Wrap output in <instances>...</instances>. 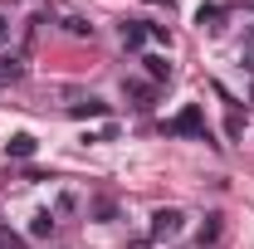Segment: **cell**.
<instances>
[{"mask_svg":"<svg viewBox=\"0 0 254 249\" xmlns=\"http://www.w3.org/2000/svg\"><path fill=\"white\" fill-rule=\"evenodd\" d=\"M181 230H186V215H181L176 205H166V210L152 215V240H157V245H161V240H176Z\"/></svg>","mask_w":254,"mask_h":249,"instance_id":"obj_1","label":"cell"},{"mask_svg":"<svg viewBox=\"0 0 254 249\" xmlns=\"http://www.w3.org/2000/svg\"><path fill=\"white\" fill-rule=\"evenodd\" d=\"M166 132H171V137H205V118H200V108L190 103L186 113H176V118L166 123Z\"/></svg>","mask_w":254,"mask_h":249,"instance_id":"obj_2","label":"cell"},{"mask_svg":"<svg viewBox=\"0 0 254 249\" xmlns=\"http://www.w3.org/2000/svg\"><path fill=\"white\" fill-rule=\"evenodd\" d=\"M123 98L137 108V113H152V108H157V88L142 83V78H123Z\"/></svg>","mask_w":254,"mask_h":249,"instance_id":"obj_3","label":"cell"},{"mask_svg":"<svg viewBox=\"0 0 254 249\" xmlns=\"http://www.w3.org/2000/svg\"><path fill=\"white\" fill-rule=\"evenodd\" d=\"M123 44L127 49H147V44H152V39H147V20H123Z\"/></svg>","mask_w":254,"mask_h":249,"instance_id":"obj_4","label":"cell"},{"mask_svg":"<svg viewBox=\"0 0 254 249\" xmlns=\"http://www.w3.org/2000/svg\"><path fill=\"white\" fill-rule=\"evenodd\" d=\"M195 25L210 30V34H220L225 30V10H220V5H200V10H195Z\"/></svg>","mask_w":254,"mask_h":249,"instance_id":"obj_5","label":"cell"},{"mask_svg":"<svg viewBox=\"0 0 254 249\" xmlns=\"http://www.w3.org/2000/svg\"><path fill=\"white\" fill-rule=\"evenodd\" d=\"M5 156H15V161H30V156H34V137H30V132H15V137L5 142Z\"/></svg>","mask_w":254,"mask_h":249,"instance_id":"obj_6","label":"cell"},{"mask_svg":"<svg viewBox=\"0 0 254 249\" xmlns=\"http://www.w3.org/2000/svg\"><path fill=\"white\" fill-rule=\"evenodd\" d=\"M68 113H73V118H103L108 103H103V98H78V103H68Z\"/></svg>","mask_w":254,"mask_h":249,"instance_id":"obj_7","label":"cell"},{"mask_svg":"<svg viewBox=\"0 0 254 249\" xmlns=\"http://www.w3.org/2000/svg\"><path fill=\"white\" fill-rule=\"evenodd\" d=\"M59 25H64V34H68V39H93V25H88L83 15H64Z\"/></svg>","mask_w":254,"mask_h":249,"instance_id":"obj_8","label":"cell"},{"mask_svg":"<svg viewBox=\"0 0 254 249\" xmlns=\"http://www.w3.org/2000/svg\"><path fill=\"white\" fill-rule=\"evenodd\" d=\"M54 225H59V220H54V210H34L30 235H34V240H49V235H54Z\"/></svg>","mask_w":254,"mask_h":249,"instance_id":"obj_9","label":"cell"},{"mask_svg":"<svg viewBox=\"0 0 254 249\" xmlns=\"http://www.w3.org/2000/svg\"><path fill=\"white\" fill-rule=\"evenodd\" d=\"M147 73H152V83H171V63H166V54H147Z\"/></svg>","mask_w":254,"mask_h":249,"instance_id":"obj_10","label":"cell"},{"mask_svg":"<svg viewBox=\"0 0 254 249\" xmlns=\"http://www.w3.org/2000/svg\"><path fill=\"white\" fill-rule=\"evenodd\" d=\"M0 68H5V83H20L25 78V63L20 59H0Z\"/></svg>","mask_w":254,"mask_h":249,"instance_id":"obj_11","label":"cell"},{"mask_svg":"<svg viewBox=\"0 0 254 249\" xmlns=\"http://www.w3.org/2000/svg\"><path fill=\"white\" fill-rule=\"evenodd\" d=\"M0 249H30V245H25V235H15V230L0 225Z\"/></svg>","mask_w":254,"mask_h":249,"instance_id":"obj_12","label":"cell"},{"mask_svg":"<svg viewBox=\"0 0 254 249\" xmlns=\"http://www.w3.org/2000/svg\"><path fill=\"white\" fill-rule=\"evenodd\" d=\"M215 240H220V215H210L205 230H200V245H215Z\"/></svg>","mask_w":254,"mask_h":249,"instance_id":"obj_13","label":"cell"},{"mask_svg":"<svg viewBox=\"0 0 254 249\" xmlns=\"http://www.w3.org/2000/svg\"><path fill=\"white\" fill-rule=\"evenodd\" d=\"M225 132H230V137H240V132H245V113H240V108H230V118H225Z\"/></svg>","mask_w":254,"mask_h":249,"instance_id":"obj_14","label":"cell"},{"mask_svg":"<svg viewBox=\"0 0 254 249\" xmlns=\"http://www.w3.org/2000/svg\"><path fill=\"white\" fill-rule=\"evenodd\" d=\"M73 210H78V200H73V195H59V205H54V220H59V215H73Z\"/></svg>","mask_w":254,"mask_h":249,"instance_id":"obj_15","label":"cell"},{"mask_svg":"<svg viewBox=\"0 0 254 249\" xmlns=\"http://www.w3.org/2000/svg\"><path fill=\"white\" fill-rule=\"evenodd\" d=\"M10 30H15V25H10V20H5V15H0V49H5V44H10Z\"/></svg>","mask_w":254,"mask_h":249,"instance_id":"obj_16","label":"cell"},{"mask_svg":"<svg viewBox=\"0 0 254 249\" xmlns=\"http://www.w3.org/2000/svg\"><path fill=\"white\" fill-rule=\"evenodd\" d=\"M147 5H152V10H166V15H171V0H147Z\"/></svg>","mask_w":254,"mask_h":249,"instance_id":"obj_17","label":"cell"},{"mask_svg":"<svg viewBox=\"0 0 254 249\" xmlns=\"http://www.w3.org/2000/svg\"><path fill=\"white\" fill-rule=\"evenodd\" d=\"M127 249H152V240H132V245H127Z\"/></svg>","mask_w":254,"mask_h":249,"instance_id":"obj_18","label":"cell"},{"mask_svg":"<svg viewBox=\"0 0 254 249\" xmlns=\"http://www.w3.org/2000/svg\"><path fill=\"white\" fill-rule=\"evenodd\" d=\"M245 54H254V30H250V39H245Z\"/></svg>","mask_w":254,"mask_h":249,"instance_id":"obj_19","label":"cell"},{"mask_svg":"<svg viewBox=\"0 0 254 249\" xmlns=\"http://www.w3.org/2000/svg\"><path fill=\"white\" fill-rule=\"evenodd\" d=\"M245 68H250V73H254V54H245Z\"/></svg>","mask_w":254,"mask_h":249,"instance_id":"obj_20","label":"cell"},{"mask_svg":"<svg viewBox=\"0 0 254 249\" xmlns=\"http://www.w3.org/2000/svg\"><path fill=\"white\" fill-rule=\"evenodd\" d=\"M0 88H5V68H0Z\"/></svg>","mask_w":254,"mask_h":249,"instance_id":"obj_21","label":"cell"},{"mask_svg":"<svg viewBox=\"0 0 254 249\" xmlns=\"http://www.w3.org/2000/svg\"><path fill=\"white\" fill-rule=\"evenodd\" d=\"M250 10H254V0H250Z\"/></svg>","mask_w":254,"mask_h":249,"instance_id":"obj_22","label":"cell"}]
</instances>
